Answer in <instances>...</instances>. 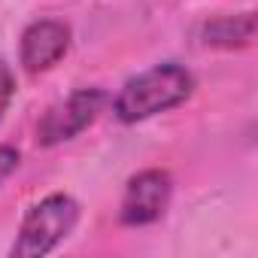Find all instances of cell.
Masks as SVG:
<instances>
[{
    "instance_id": "cell-6",
    "label": "cell",
    "mask_w": 258,
    "mask_h": 258,
    "mask_svg": "<svg viewBox=\"0 0 258 258\" xmlns=\"http://www.w3.org/2000/svg\"><path fill=\"white\" fill-rule=\"evenodd\" d=\"M201 40L210 49H246L255 40V13L216 16L201 28Z\"/></svg>"
},
{
    "instance_id": "cell-8",
    "label": "cell",
    "mask_w": 258,
    "mask_h": 258,
    "mask_svg": "<svg viewBox=\"0 0 258 258\" xmlns=\"http://www.w3.org/2000/svg\"><path fill=\"white\" fill-rule=\"evenodd\" d=\"M19 161H22V155H19L16 146H0V182L10 179V176L16 173Z\"/></svg>"
},
{
    "instance_id": "cell-5",
    "label": "cell",
    "mask_w": 258,
    "mask_h": 258,
    "mask_svg": "<svg viewBox=\"0 0 258 258\" xmlns=\"http://www.w3.org/2000/svg\"><path fill=\"white\" fill-rule=\"evenodd\" d=\"M70 49V28L55 19H40L25 28L19 61L28 73H46L52 70Z\"/></svg>"
},
{
    "instance_id": "cell-2",
    "label": "cell",
    "mask_w": 258,
    "mask_h": 258,
    "mask_svg": "<svg viewBox=\"0 0 258 258\" xmlns=\"http://www.w3.org/2000/svg\"><path fill=\"white\" fill-rule=\"evenodd\" d=\"M79 222V204L70 195H49L40 204H34L22 222L19 240L13 246L16 258H43L49 255L61 240L73 234Z\"/></svg>"
},
{
    "instance_id": "cell-3",
    "label": "cell",
    "mask_w": 258,
    "mask_h": 258,
    "mask_svg": "<svg viewBox=\"0 0 258 258\" xmlns=\"http://www.w3.org/2000/svg\"><path fill=\"white\" fill-rule=\"evenodd\" d=\"M106 94L100 88H76L70 97L58 100L46 109V115L37 124V143L40 146H58L73 137H79L88 124L103 112Z\"/></svg>"
},
{
    "instance_id": "cell-4",
    "label": "cell",
    "mask_w": 258,
    "mask_h": 258,
    "mask_svg": "<svg viewBox=\"0 0 258 258\" xmlns=\"http://www.w3.org/2000/svg\"><path fill=\"white\" fill-rule=\"evenodd\" d=\"M170 191H173V182H170V173L167 170H140L137 176L127 179L124 185V198H121V222L131 225V228H140V225H152L164 216L167 204H170Z\"/></svg>"
},
{
    "instance_id": "cell-1",
    "label": "cell",
    "mask_w": 258,
    "mask_h": 258,
    "mask_svg": "<svg viewBox=\"0 0 258 258\" xmlns=\"http://www.w3.org/2000/svg\"><path fill=\"white\" fill-rule=\"evenodd\" d=\"M191 91H195V76L182 64H176V61L155 64L121 85V91L112 100V112L118 121L134 124V121L152 118L158 112H167V109L185 103L191 97Z\"/></svg>"
},
{
    "instance_id": "cell-7",
    "label": "cell",
    "mask_w": 258,
    "mask_h": 258,
    "mask_svg": "<svg viewBox=\"0 0 258 258\" xmlns=\"http://www.w3.org/2000/svg\"><path fill=\"white\" fill-rule=\"evenodd\" d=\"M13 94H16V79H13V70L7 64H0V118L7 115L10 103H13Z\"/></svg>"
}]
</instances>
